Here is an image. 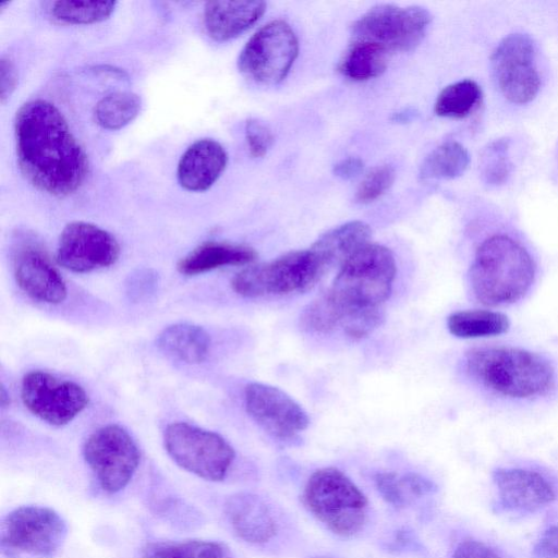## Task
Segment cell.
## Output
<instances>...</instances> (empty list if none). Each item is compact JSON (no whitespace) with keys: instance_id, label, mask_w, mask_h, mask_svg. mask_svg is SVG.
Here are the masks:
<instances>
[{"instance_id":"obj_35","label":"cell","mask_w":558,"mask_h":558,"mask_svg":"<svg viewBox=\"0 0 558 558\" xmlns=\"http://www.w3.org/2000/svg\"><path fill=\"white\" fill-rule=\"evenodd\" d=\"M157 283L158 278L153 270H138L130 276L126 291L132 300L138 301L153 293Z\"/></svg>"},{"instance_id":"obj_4","label":"cell","mask_w":558,"mask_h":558,"mask_svg":"<svg viewBox=\"0 0 558 558\" xmlns=\"http://www.w3.org/2000/svg\"><path fill=\"white\" fill-rule=\"evenodd\" d=\"M466 372L492 391L524 399L548 392L555 371L544 356L515 348H475L465 354Z\"/></svg>"},{"instance_id":"obj_28","label":"cell","mask_w":558,"mask_h":558,"mask_svg":"<svg viewBox=\"0 0 558 558\" xmlns=\"http://www.w3.org/2000/svg\"><path fill=\"white\" fill-rule=\"evenodd\" d=\"M481 86L473 80H462L446 86L437 96L434 110L437 116L462 119L472 113L482 101Z\"/></svg>"},{"instance_id":"obj_17","label":"cell","mask_w":558,"mask_h":558,"mask_svg":"<svg viewBox=\"0 0 558 558\" xmlns=\"http://www.w3.org/2000/svg\"><path fill=\"white\" fill-rule=\"evenodd\" d=\"M497 507L506 512L532 513L557 499L554 484L542 473L522 468L494 471Z\"/></svg>"},{"instance_id":"obj_1","label":"cell","mask_w":558,"mask_h":558,"mask_svg":"<svg viewBox=\"0 0 558 558\" xmlns=\"http://www.w3.org/2000/svg\"><path fill=\"white\" fill-rule=\"evenodd\" d=\"M14 136L20 170L34 187L65 197L84 184L87 155L53 104L44 99L23 104L15 113Z\"/></svg>"},{"instance_id":"obj_12","label":"cell","mask_w":558,"mask_h":558,"mask_svg":"<svg viewBox=\"0 0 558 558\" xmlns=\"http://www.w3.org/2000/svg\"><path fill=\"white\" fill-rule=\"evenodd\" d=\"M494 80L509 101L523 105L532 101L541 88V77L535 63V45L523 33L504 37L490 57Z\"/></svg>"},{"instance_id":"obj_30","label":"cell","mask_w":558,"mask_h":558,"mask_svg":"<svg viewBox=\"0 0 558 558\" xmlns=\"http://www.w3.org/2000/svg\"><path fill=\"white\" fill-rule=\"evenodd\" d=\"M143 558H225L223 547L209 541L151 543L143 550Z\"/></svg>"},{"instance_id":"obj_3","label":"cell","mask_w":558,"mask_h":558,"mask_svg":"<svg viewBox=\"0 0 558 558\" xmlns=\"http://www.w3.org/2000/svg\"><path fill=\"white\" fill-rule=\"evenodd\" d=\"M397 266L392 252L368 243L347 259L325 293L340 314V328L357 312L381 308L389 298Z\"/></svg>"},{"instance_id":"obj_15","label":"cell","mask_w":558,"mask_h":558,"mask_svg":"<svg viewBox=\"0 0 558 558\" xmlns=\"http://www.w3.org/2000/svg\"><path fill=\"white\" fill-rule=\"evenodd\" d=\"M120 245L107 230L85 221L68 223L59 236L57 262L73 272L105 268L118 259Z\"/></svg>"},{"instance_id":"obj_33","label":"cell","mask_w":558,"mask_h":558,"mask_svg":"<svg viewBox=\"0 0 558 558\" xmlns=\"http://www.w3.org/2000/svg\"><path fill=\"white\" fill-rule=\"evenodd\" d=\"M245 140L250 154L260 158L267 154L274 143L269 126L258 119H248L245 123Z\"/></svg>"},{"instance_id":"obj_8","label":"cell","mask_w":558,"mask_h":558,"mask_svg":"<svg viewBox=\"0 0 558 558\" xmlns=\"http://www.w3.org/2000/svg\"><path fill=\"white\" fill-rule=\"evenodd\" d=\"M299 53V40L291 26L275 20L258 28L238 58L239 71L256 84L272 86L290 72Z\"/></svg>"},{"instance_id":"obj_39","label":"cell","mask_w":558,"mask_h":558,"mask_svg":"<svg viewBox=\"0 0 558 558\" xmlns=\"http://www.w3.org/2000/svg\"><path fill=\"white\" fill-rule=\"evenodd\" d=\"M400 480L405 493L413 496L421 497L436 490V485L430 480L416 473H408L400 476Z\"/></svg>"},{"instance_id":"obj_10","label":"cell","mask_w":558,"mask_h":558,"mask_svg":"<svg viewBox=\"0 0 558 558\" xmlns=\"http://www.w3.org/2000/svg\"><path fill=\"white\" fill-rule=\"evenodd\" d=\"M68 526L53 509L22 506L9 512L0 526V543L10 553L41 558L53 556L62 546Z\"/></svg>"},{"instance_id":"obj_22","label":"cell","mask_w":558,"mask_h":558,"mask_svg":"<svg viewBox=\"0 0 558 558\" xmlns=\"http://www.w3.org/2000/svg\"><path fill=\"white\" fill-rule=\"evenodd\" d=\"M257 258L254 248L243 244L208 241L178 263V270L186 276L203 274L225 266H238L253 263Z\"/></svg>"},{"instance_id":"obj_2","label":"cell","mask_w":558,"mask_h":558,"mask_svg":"<svg viewBox=\"0 0 558 558\" xmlns=\"http://www.w3.org/2000/svg\"><path fill=\"white\" fill-rule=\"evenodd\" d=\"M535 264L519 242L505 234H495L477 247L469 271L472 292L488 306L510 304L531 288Z\"/></svg>"},{"instance_id":"obj_29","label":"cell","mask_w":558,"mask_h":558,"mask_svg":"<svg viewBox=\"0 0 558 558\" xmlns=\"http://www.w3.org/2000/svg\"><path fill=\"white\" fill-rule=\"evenodd\" d=\"M116 1L80 2L54 1L50 13L54 20L63 24L87 25L107 20L116 10Z\"/></svg>"},{"instance_id":"obj_7","label":"cell","mask_w":558,"mask_h":558,"mask_svg":"<svg viewBox=\"0 0 558 558\" xmlns=\"http://www.w3.org/2000/svg\"><path fill=\"white\" fill-rule=\"evenodd\" d=\"M163 445L171 459L182 469L207 481H222L235 452L219 434L175 422L167 426Z\"/></svg>"},{"instance_id":"obj_38","label":"cell","mask_w":558,"mask_h":558,"mask_svg":"<svg viewBox=\"0 0 558 558\" xmlns=\"http://www.w3.org/2000/svg\"><path fill=\"white\" fill-rule=\"evenodd\" d=\"M534 555L537 558H558V525L543 532L535 544Z\"/></svg>"},{"instance_id":"obj_16","label":"cell","mask_w":558,"mask_h":558,"mask_svg":"<svg viewBox=\"0 0 558 558\" xmlns=\"http://www.w3.org/2000/svg\"><path fill=\"white\" fill-rule=\"evenodd\" d=\"M245 409L268 434L289 439L307 428L310 418L304 409L283 390L262 383H252L244 390Z\"/></svg>"},{"instance_id":"obj_13","label":"cell","mask_w":558,"mask_h":558,"mask_svg":"<svg viewBox=\"0 0 558 558\" xmlns=\"http://www.w3.org/2000/svg\"><path fill=\"white\" fill-rule=\"evenodd\" d=\"M21 397L35 416L56 426L70 423L88 404V397L80 385L41 371L24 376Z\"/></svg>"},{"instance_id":"obj_41","label":"cell","mask_w":558,"mask_h":558,"mask_svg":"<svg viewBox=\"0 0 558 558\" xmlns=\"http://www.w3.org/2000/svg\"><path fill=\"white\" fill-rule=\"evenodd\" d=\"M9 395L5 392V389L4 387H1V392H0V400H1V405L4 408L7 407V404L9 403Z\"/></svg>"},{"instance_id":"obj_26","label":"cell","mask_w":558,"mask_h":558,"mask_svg":"<svg viewBox=\"0 0 558 558\" xmlns=\"http://www.w3.org/2000/svg\"><path fill=\"white\" fill-rule=\"evenodd\" d=\"M387 52L363 41H352L340 62V72L353 81H367L379 76L387 68Z\"/></svg>"},{"instance_id":"obj_32","label":"cell","mask_w":558,"mask_h":558,"mask_svg":"<svg viewBox=\"0 0 558 558\" xmlns=\"http://www.w3.org/2000/svg\"><path fill=\"white\" fill-rule=\"evenodd\" d=\"M395 170L389 165L372 169L360 183L355 198L361 204L374 202L380 197L395 181Z\"/></svg>"},{"instance_id":"obj_31","label":"cell","mask_w":558,"mask_h":558,"mask_svg":"<svg viewBox=\"0 0 558 558\" xmlns=\"http://www.w3.org/2000/svg\"><path fill=\"white\" fill-rule=\"evenodd\" d=\"M512 162L509 156V140L498 138L490 142L482 154L481 173L485 184L497 186L510 177Z\"/></svg>"},{"instance_id":"obj_21","label":"cell","mask_w":558,"mask_h":558,"mask_svg":"<svg viewBox=\"0 0 558 558\" xmlns=\"http://www.w3.org/2000/svg\"><path fill=\"white\" fill-rule=\"evenodd\" d=\"M372 230L363 221L354 220L340 225L320 235L310 247L328 271L340 267L359 250L369 243Z\"/></svg>"},{"instance_id":"obj_14","label":"cell","mask_w":558,"mask_h":558,"mask_svg":"<svg viewBox=\"0 0 558 558\" xmlns=\"http://www.w3.org/2000/svg\"><path fill=\"white\" fill-rule=\"evenodd\" d=\"M12 269L17 286L33 300L59 304L66 298V286L43 245L22 233L14 241Z\"/></svg>"},{"instance_id":"obj_6","label":"cell","mask_w":558,"mask_h":558,"mask_svg":"<svg viewBox=\"0 0 558 558\" xmlns=\"http://www.w3.org/2000/svg\"><path fill=\"white\" fill-rule=\"evenodd\" d=\"M325 272L310 248L293 251L242 269L232 278L231 287L236 294L250 299L289 295L312 289Z\"/></svg>"},{"instance_id":"obj_24","label":"cell","mask_w":558,"mask_h":558,"mask_svg":"<svg viewBox=\"0 0 558 558\" xmlns=\"http://www.w3.org/2000/svg\"><path fill=\"white\" fill-rule=\"evenodd\" d=\"M509 326L505 314L488 310L459 311L447 319L450 333L463 339L498 336L505 333Z\"/></svg>"},{"instance_id":"obj_25","label":"cell","mask_w":558,"mask_h":558,"mask_svg":"<svg viewBox=\"0 0 558 558\" xmlns=\"http://www.w3.org/2000/svg\"><path fill=\"white\" fill-rule=\"evenodd\" d=\"M469 162L470 156L466 148L456 141H449L426 156L421 166L420 175L422 179H454L466 170Z\"/></svg>"},{"instance_id":"obj_40","label":"cell","mask_w":558,"mask_h":558,"mask_svg":"<svg viewBox=\"0 0 558 558\" xmlns=\"http://www.w3.org/2000/svg\"><path fill=\"white\" fill-rule=\"evenodd\" d=\"M364 168V162L359 157H348L340 160L333 167V173L344 180L359 175Z\"/></svg>"},{"instance_id":"obj_36","label":"cell","mask_w":558,"mask_h":558,"mask_svg":"<svg viewBox=\"0 0 558 558\" xmlns=\"http://www.w3.org/2000/svg\"><path fill=\"white\" fill-rule=\"evenodd\" d=\"M452 558H504L498 551L486 543L468 538L458 544Z\"/></svg>"},{"instance_id":"obj_37","label":"cell","mask_w":558,"mask_h":558,"mask_svg":"<svg viewBox=\"0 0 558 558\" xmlns=\"http://www.w3.org/2000/svg\"><path fill=\"white\" fill-rule=\"evenodd\" d=\"M17 83V74L13 62L2 57L0 60V99L4 104L14 92Z\"/></svg>"},{"instance_id":"obj_42","label":"cell","mask_w":558,"mask_h":558,"mask_svg":"<svg viewBox=\"0 0 558 558\" xmlns=\"http://www.w3.org/2000/svg\"><path fill=\"white\" fill-rule=\"evenodd\" d=\"M316 558H326V557H316Z\"/></svg>"},{"instance_id":"obj_34","label":"cell","mask_w":558,"mask_h":558,"mask_svg":"<svg viewBox=\"0 0 558 558\" xmlns=\"http://www.w3.org/2000/svg\"><path fill=\"white\" fill-rule=\"evenodd\" d=\"M374 482L381 497L393 507L401 508L408 504L407 493L400 476L393 472H380L374 476Z\"/></svg>"},{"instance_id":"obj_5","label":"cell","mask_w":558,"mask_h":558,"mask_svg":"<svg viewBox=\"0 0 558 558\" xmlns=\"http://www.w3.org/2000/svg\"><path fill=\"white\" fill-rule=\"evenodd\" d=\"M302 500L319 522L340 536L355 535L366 521L365 495L336 468L316 470L304 486Z\"/></svg>"},{"instance_id":"obj_11","label":"cell","mask_w":558,"mask_h":558,"mask_svg":"<svg viewBox=\"0 0 558 558\" xmlns=\"http://www.w3.org/2000/svg\"><path fill=\"white\" fill-rule=\"evenodd\" d=\"M83 454L99 485L107 493H117L129 484L141 458L131 435L114 424L92 433L85 441Z\"/></svg>"},{"instance_id":"obj_19","label":"cell","mask_w":558,"mask_h":558,"mask_svg":"<svg viewBox=\"0 0 558 558\" xmlns=\"http://www.w3.org/2000/svg\"><path fill=\"white\" fill-rule=\"evenodd\" d=\"M225 513L234 533L247 543L265 544L277 532L271 509L255 494L238 493L230 496L225 505Z\"/></svg>"},{"instance_id":"obj_27","label":"cell","mask_w":558,"mask_h":558,"mask_svg":"<svg viewBox=\"0 0 558 558\" xmlns=\"http://www.w3.org/2000/svg\"><path fill=\"white\" fill-rule=\"evenodd\" d=\"M142 109L141 97L132 92H114L102 97L94 108L96 123L109 131L123 129Z\"/></svg>"},{"instance_id":"obj_20","label":"cell","mask_w":558,"mask_h":558,"mask_svg":"<svg viewBox=\"0 0 558 558\" xmlns=\"http://www.w3.org/2000/svg\"><path fill=\"white\" fill-rule=\"evenodd\" d=\"M265 11L264 1H209L204 7V27L213 40L228 41L252 27Z\"/></svg>"},{"instance_id":"obj_23","label":"cell","mask_w":558,"mask_h":558,"mask_svg":"<svg viewBox=\"0 0 558 558\" xmlns=\"http://www.w3.org/2000/svg\"><path fill=\"white\" fill-rule=\"evenodd\" d=\"M157 345L173 360L198 364L209 353L210 338L199 326L179 323L168 326L159 333Z\"/></svg>"},{"instance_id":"obj_18","label":"cell","mask_w":558,"mask_h":558,"mask_svg":"<svg viewBox=\"0 0 558 558\" xmlns=\"http://www.w3.org/2000/svg\"><path fill=\"white\" fill-rule=\"evenodd\" d=\"M228 163L223 146L213 138L192 143L182 154L177 168L179 184L190 192H204L220 178Z\"/></svg>"},{"instance_id":"obj_9","label":"cell","mask_w":558,"mask_h":558,"mask_svg":"<svg viewBox=\"0 0 558 558\" xmlns=\"http://www.w3.org/2000/svg\"><path fill=\"white\" fill-rule=\"evenodd\" d=\"M430 21V13L418 5L377 4L353 24V41L375 45L387 53L409 51L420 45Z\"/></svg>"}]
</instances>
